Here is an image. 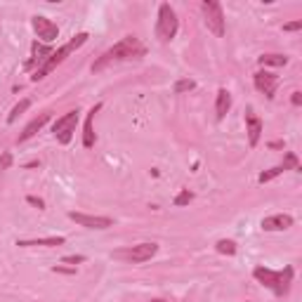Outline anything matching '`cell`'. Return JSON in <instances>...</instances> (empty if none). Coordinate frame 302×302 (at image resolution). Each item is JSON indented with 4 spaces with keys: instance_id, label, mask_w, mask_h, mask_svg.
<instances>
[{
    "instance_id": "6da1fadb",
    "label": "cell",
    "mask_w": 302,
    "mask_h": 302,
    "mask_svg": "<svg viewBox=\"0 0 302 302\" xmlns=\"http://www.w3.org/2000/svg\"><path fill=\"white\" fill-rule=\"evenodd\" d=\"M144 54H146V48L140 42V38L126 36L123 40H118L114 48H109V50L104 52L100 59H94L92 71L97 74V71H104L106 66L116 64V62H130V59H140V57H144Z\"/></svg>"
},
{
    "instance_id": "7a4b0ae2",
    "label": "cell",
    "mask_w": 302,
    "mask_h": 302,
    "mask_svg": "<svg viewBox=\"0 0 302 302\" xmlns=\"http://www.w3.org/2000/svg\"><path fill=\"white\" fill-rule=\"evenodd\" d=\"M252 276L258 278L264 288H269L274 295L286 298L290 293V284H293V267H286L284 272H274L267 267H255L252 269Z\"/></svg>"
},
{
    "instance_id": "3957f363",
    "label": "cell",
    "mask_w": 302,
    "mask_h": 302,
    "mask_svg": "<svg viewBox=\"0 0 302 302\" xmlns=\"http://www.w3.org/2000/svg\"><path fill=\"white\" fill-rule=\"evenodd\" d=\"M88 38H90L88 34H78V36H74V38H71V40H68L66 45H62V48H59L57 52H52L50 57L45 59V62H42V64H40L38 68H36L34 80H40V78H45V76L50 74L52 68H57L59 64H62V62H64V59H66L68 54H71V52L78 50L80 45H85V42H88Z\"/></svg>"
},
{
    "instance_id": "277c9868",
    "label": "cell",
    "mask_w": 302,
    "mask_h": 302,
    "mask_svg": "<svg viewBox=\"0 0 302 302\" xmlns=\"http://www.w3.org/2000/svg\"><path fill=\"white\" fill-rule=\"evenodd\" d=\"M177 28H180V22H177L175 10L170 8L168 2H163L158 8V22H156V36H158L163 42H170L177 36Z\"/></svg>"
},
{
    "instance_id": "5b68a950",
    "label": "cell",
    "mask_w": 302,
    "mask_h": 302,
    "mask_svg": "<svg viewBox=\"0 0 302 302\" xmlns=\"http://www.w3.org/2000/svg\"><path fill=\"white\" fill-rule=\"evenodd\" d=\"M203 10V17H206V26H208V31L222 38L224 36V12H222V5L215 2V0H206L201 5Z\"/></svg>"
},
{
    "instance_id": "8992f818",
    "label": "cell",
    "mask_w": 302,
    "mask_h": 302,
    "mask_svg": "<svg viewBox=\"0 0 302 302\" xmlns=\"http://www.w3.org/2000/svg\"><path fill=\"white\" fill-rule=\"evenodd\" d=\"M156 252H158V246H156V244H140V246L128 248V250L114 252V258H118V260H126V262H132V264H140V262L151 260Z\"/></svg>"
},
{
    "instance_id": "52a82bcc",
    "label": "cell",
    "mask_w": 302,
    "mask_h": 302,
    "mask_svg": "<svg viewBox=\"0 0 302 302\" xmlns=\"http://www.w3.org/2000/svg\"><path fill=\"white\" fill-rule=\"evenodd\" d=\"M78 114H80L78 109L68 111V114H64L62 118H57V123L52 126V132H54L59 144L71 142V137H74V132H76V123H78Z\"/></svg>"
},
{
    "instance_id": "ba28073f",
    "label": "cell",
    "mask_w": 302,
    "mask_h": 302,
    "mask_svg": "<svg viewBox=\"0 0 302 302\" xmlns=\"http://www.w3.org/2000/svg\"><path fill=\"white\" fill-rule=\"evenodd\" d=\"M68 220H74L76 224L85 226V229H109L114 224L111 218H102V215H85V212H68Z\"/></svg>"
},
{
    "instance_id": "9c48e42d",
    "label": "cell",
    "mask_w": 302,
    "mask_h": 302,
    "mask_svg": "<svg viewBox=\"0 0 302 302\" xmlns=\"http://www.w3.org/2000/svg\"><path fill=\"white\" fill-rule=\"evenodd\" d=\"M31 24H34V31L38 34V38L45 42H52V40H57L59 38V28L54 22H50L48 17H38L36 14L34 19H31Z\"/></svg>"
},
{
    "instance_id": "30bf717a",
    "label": "cell",
    "mask_w": 302,
    "mask_h": 302,
    "mask_svg": "<svg viewBox=\"0 0 302 302\" xmlns=\"http://www.w3.org/2000/svg\"><path fill=\"white\" fill-rule=\"evenodd\" d=\"M252 83H255V88H258L267 100H274V92H276V85H278V76L269 74V71H258V74L252 76Z\"/></svg>"
},
{
    "instance_id": "8fae6325",
    "label": "cell",
    "mask_w": 302,
    "mask_h": 302,
    "mask_svg": "<svg viewBox=\"0 0 302 302\" xmlns=\"http://www.w3.org/2000/svg\"><path fill=\"white\" fill-rule=\"evenodd\" d=\"M290 226H293V215H288V212L269 215V218L262 220V229L264 232H284V229H290Z\"/></svg>"
},
{
    "instance_id": "7c38bea8",
    "label": "cell",
    "mask_w": 302,
    "mask_h": 302,
    "mask_svg": "<svg viewBox=\"0 0 302 302\" xmlns=\"http://www.w3.org/2000/svg\"><path fill=\"white\" fill-rule=\"evenodd\" d=\"M48 120H50V114H40L38 118H34V120H31V123H28V126L24 128V132H22V134L17 137V142H19V144L28 142V140H31L34 134H38V132L42 130V128H45V123H48Z\"/></svg>"
},
{
    "instance_id": "4fadbf2b",
    "label": "cell",
    "mask_w": 302,
    "mask_h": 302,
    "mask_svg": "<svg viewBox=\"0 0 302 302\" xmlns=\"http://www.w3.org/2000/svg\"><path fill=\"white\" fill-rule=\"evenodd\" d=\"M246 126H248V144L250 146H258V142H260V134H262V120L252 111H248L246 114Z\"/></svg>"
},
{
    "instance_id": "5bb4252c",
    "label": "cell",
    "mask_w": 302,
    "mask_h": 302,
    "mask_svg": "<svg viewBox=\"0 0 302 302\" xmlns=\"http://www.w3.org/2000/svg\"><path fill=\"white\" fill-rule=\"evenodd\" d=\"M102 109V104H94L92 109L88 111V118H85V128H83V146L85 149H92L94 146V130H92V120L94 114Z\"/></svg>"
},
{
    "instance_id": "9a60e30c",
    "label": "cell",
    "mask_w": 302,
    "mask_h": 302,
    "mask_svg": "<svg viewBox=\"0 0 302 302\" xmlns=\"http://www.w3.org/2000/svg\"><path fill=\"white\" fill-rule=\"evenodd\" d=\"M19 248H31V246H45V248H52V246H64V236H50V238H22L17 241Z\"/></svg>"
},
{
    "instance_id": "2e32d148",
    "label": "cell",
    "mask_w": 302,
    "mask_h": 302,
    "mask_svg": "<svg viewBox=\"0 0 302 302\" xmlns=\"http://www.w3.org/2000/svg\"><path fill=\"white\" fill-rule=\"evenodd\" d=\"M229 109H232V94H229V90H226V88H220V90H218V104H215L218 120H222V118L229 114Z\"/></svg>"
},
{
    "instance_id": "e0dca14e",
    "label": "cell",
    "mask_w": 302,
    "mask_h": 302,
    "mask_svg": "<svg viewBox=\"0 0 302 302\" xmlns=\"http://www.w3.org/2000/svg\"><path fill=\"white\" fill-rule=\"evenodd\" d=\"M260 66H286L288 64V57L286 54H262L258 57Z\"/></svg>"
},
{
    "instance_id": "ac0fdd59",
    "label": "cell",
    "mask_w": 302,
    "mask_h": 302,
    "mask_svg": "<svg viewBox=\"0 0 302 302\" xmlns=\"http://www.w3.org/2000/svg\"><path fill=\"white\" fill-rule=\"evenodd\" d=\"M215 250L222 252V255H236V244L229 241V238H220L218 244H215Z\"/></svg>"
},
{
    "instance_id": "d6986e66",
    "label": "cell",
    "mask_w": 302,
    "mask_h": 302,
    "mask_svg": "<svg viewBox=\"0 0 302 302\" xmlns=\"http://www.w3.org/2000/svg\"><path fill=\"white\" fill-rule=\"evenodd\" d=\"M28 106H31V102H28V100H22V102H19V104H17V106H14V109L10 111L8 123H14V120H17V118L22 116V114H24L26 109H28Z\"/></svg>"
},
{
    "instance_id": "ffe728a7",
    "label": "cell",
    "mask_w": 302,
    "mask_h": 302,
    "mask_svg": "<svg viewBox=\"0 0 302 302\" xmlns=\"http://www.w3.org/2000/svg\"><path fill=\"white\" fill-rule=\"evenodd\" d=\"M281 172H284V168H281V166H274V168H269V170H264V172H260L258 182H260V184H264V182H272V180H274V177H278Z\"/></svg>"
},
{
    "instance_id": "44dd1931",
    "label": "cell",
    "mask_w": 302,
    "mask_h": 302,
    "mask_svg": "<svg viewBox=\"0 0 302 302\" xmlns=\"http://www.w3.org/2000/svg\"><path fill=\"white\" fill-rule=\"evenodd\" d=\"M192 201H194V192H189V189H182V192L175 196V201H172V203H175L177 208H182V206H189Z\"/></svg>"
},
{
    "instance_id": "7402d4cb",
    "label": "cell",
    "mask_w": 302,
    "mask_h": 302,
    "mask_svg": "<svg viewBox=\"0 0 302 302\" xmlns=\"http://www.w3.org/2000/svg\"><path fill=\"white\" fill-rule=\"evenodd\" d=\"M281 168H284V170H300V160H298V156H295L293 151H288V154H286Z\"/></svg>"
},
{
    "instance_id": "603a6c76",
    "label": "cell",
    "mask_w": 302,
    "mask_h": 302,
    "mask_svg": "<svg viewBox=\"0 0 302 302\" xmlns=\"http://www.w3.org/2000/svg\"><path fill=\"white\" fill-rule=\"evenodd\" d=\"M194 88H196V83H194L192 78H182V80H177V83H175V92H177V94L192 92Z\"/></svg>"
},
{
    "instance_id": "cb8c5ba5",
    "label": "cell",
    "mask_w": 302,
    "mask_h": 302,
    "mask_svg": "<svg viewBox=\"0 0 302 302\" xmlns=\"http://www.w3.org/2000/svg\"><path fill=\"white\" fill-rule=\"evenodd\" d=\"M12 166V154L10 151H2V156H0V170H8Z\"/></svg>"
},
{
    "instance_id": "d4e9b609",
    "label": "cell",
    "mask_w": 302,
    "mask_h": 302,
    "mask_svg": "<svg viewBox=\"0 0 302 302\" xmlns=\"http://www.w3.org/2000/svg\"><path fill=\"white\" fill-rule=\"evenodd\" d=\"M26 203H31V206H34V208H38V210L45 208V201H42V198H38V196H26Z\"/></svg>"
},
{
    "instance_id": "484cf974",
    "label": "cell",
    "mask_w": 302,
    "mask_h": 302,
    "mask_svg": "<svg viewBox=\"0 0 302 302\" xmlns=\"http://www.w3.org/2000/svg\"><path fill=\"white\" fill-rule=\"evenodd\" d=\"M64 262H66V264H80V262H85V258L83 255H66Z\"/></svg>"
},
{
    "instance_id": "4316f807",
    "label": "cell",
    "mask_w": 302,
    "mask_h": 302,
    "mask_svg": "<svg viewBox=\"0 0 302 302\" xmlns=\"http://www.w3.org/2000/svg\"><path fill=\"white\" fill-rule=\"evenodd\" d=\"M300 28H302V19L290 22V24H284V31H300Z\"/></svg>"
},
{
    "instance_id": "83f0119b",
    "label": "cell",
    "mask_w": 302,
    "mask_h": 302,
    "mask_svg": "<svg viewBox=\"0 0 302 302\" xmlns=\"http://www.w3.org/2000/svg\"><path fill=\"white\" fill-rule=\"evenodd\" d=\"M290 102H293V106H300V104H302V92H293Z\"/></svg>"
},
{
    "instance_id": "f1b7e54d",
    "label": "cell",
    "mask_w": 302,
    "mask_h": 302,
    "mask_svg": "<svg viewBox=\"0 0 302 302\" xmlns=\"http://www.w3.org/2000/svg\"><path fill=\"white\" fill-rule=\"evenodd\" d=\"M284 142H269V149H284Z\"/></svg>"
},
{
    "instance_id": "f546056e",
    "label": "cell",
    "mask_w": 302,
    "mask_h": 302,
    "mask_svg": "<svg viewBox=\"0 0 302 302\" xmlns=\"http://www.w3.org/2000/svg\"><path fill=\"white\" fill-rule=\"evenodd\" d=\"M149 302H168V300H160V298H156V300H149Z\"/></svg>"
}]
</instances>
